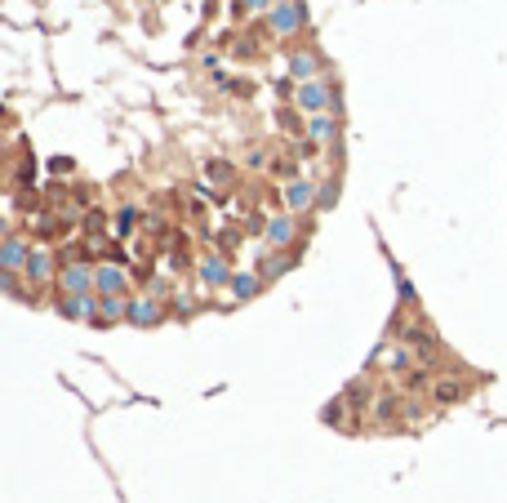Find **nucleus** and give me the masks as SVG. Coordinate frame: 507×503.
<instances>
[{"mask_svg": "<svg viewBox=\"0 0 507 503\" xmlns=\"http://www.w3.org/2000/svg\"><path fill=\"white\" fill-rule=\"evenodd\" d=\"M302 27V5L298 0H280V5L272 9V31H280V36H290V31Z\"/></svg>", "mask_w": 507, "mask_h": 503, "instance_id": "nucleus-1", "label": "nucleus"}, {"mask_svg": "<svg viewBox=\"0 0 507 503\" xmlns=\"http://www.w3.org/2000/svg\"><path fill=\"white\" fill-rule=\"evenodd\" d=\"M27 267H31V276H45V272H49V259H45V254H31Z\"/></svg>", "mask_w": 507, "mask_h": 503, "instance_id": "nucleus-10", "label": "nucleus"}, {"mask_svg": "<svg viewBox=\"0 0 507 503\" xmlns=\"http://www.w3.org/2000/svg\"><path fill=\"white\" fill-rule=\"evenodd\" d=\"M307 200H312V188H307V183H294V188H290V205H307Z\"/></svg>", "mask_w": 507, "mask_h": 503, "instance_id": "nucleus-5", "label": "nucleus"}, {"mask_svg": "<svg viewBox=\"0 0 507 503\" xmlns=\"http://www.w3.org/2000/svg\"><path fill=\"white\" fill-rule=\"evenodd\" d=\"M236 294H254V276H236Z\"/></svg>", "mask_w": 507, "mask_h": 503, "instance_id": "nucleus-12", "label": "nucleus"}, {"mask_svg": "<svg viewBox=\"0 0 507 503\" xmlns=\"http://www.w3.org/2000/svg\"><path fill=\"white\" fill-rule=\"evenodd\" d=\"M84 281H89L84 272H67V285H76V290H84Z\"/></svg>", "mask_w": 507, "mask_h": 503, "instance_id": "nucleus-13", "label": "nucleus"}, {"mask_svg": "<svg viewBox=\"0 0 507 503\" xmlns=\"http://www.w3.org/2000/svg\"><path fill=\"white\" fill-rule=\"evenodd\" d=\"M307 129H312V139H334V129H338V125L329 121V116H312V125H307Z\"/></svg>", "mask_w": 507, "mask_h": 503, "instance_id": "nucleus-4", "label": "nucleus"}, {"mask_svg": "<svg viewBox=\"0 0 507 503\" xmlns=\"http://www.w3.org/2000/svg\"><path fill=\"white\" fill-rule=\"evenodd\" d=\"M329 98H334V94H329L325 85H320V80H307V85L298 90V107H307V112H320V107L329 103Z\"/></svg>", "mask_w": 507, "mask_h": 503, "instance_id": "nucleus-2", "label": "nucleus"}, {"mask_svg": "<svg viewBox=\"0 0 507 503\" xmlns=\"http://www.w3.org/2000/svg\"><path fill=\"white\" fill-rule=\"evenodd\" d=\"M223 276H227L223 263H205V281H223Z\"/></svg>", "mask_w": 507, "mask_h": 503, "instance_id": "nucleus-11", "label": "nucleus"}, {"mask_svg": "<svg viewBox=\"0 0 507 503\" xmlns=\"http://www.w3.org/2000/svg\"><path fill=\"white\" fill-rule=\"evenodd\" d=\"M5 263H9V267H18V263H23V245H18V241H9V245H5Z\"/></svg>", "mask_w": 507, "mask_h": 503, "instance_id": "nucleus-8", "label": "nucleus"}, {"mask_svg": "<svg viewBox=\"0 0 507 503\" xmlns=\"http://www.w3.org/2000/svg\"><path fill=\"white\" fill-rule=\"evenodd\" d=\"M98 285H103V290H121V272H107L103 267V272H98Z\"/></svg>", "mask_w": 507, "mask_h": 503, "instance_id": "nucleus-7", "label": "nucleus"}, {"mask_svg": "<svg viewBox=\"0 0 507 503\" xmlns=\"http://www.w3.org/2000/svg\"><path fill=\"white\" fill-rule=\"evenodd\" d=\"M290 72H294V76H312V72H316V54H294V58H290Z\"/></svg>", "mask_w": 507, "mask_h": 503, "instance_id": "nucleus-3", "label": "nucleus"}, {"mask_svg": "<svg viewBox=\"0 0 507 503\" xmlns=\"http://www.w3.org/2000/svg\"><path fill=\"white\" fill-rule=\"evenodd\" d=\"M272 241H290V219H276L272 223Z\"/></svg>", "mask_w": 507, "mask_h": 503, "instance_id": "nucleus-9", "label": "nucleus"}, {"mask_svg": "<svg viewBox=\"0 0 507 503\" xmlns=\"http://www.w3.org/2000/svg\"><path fill=\"white\" fill-rule=\"evenodd\" d=\"M267 5V0H245V9H263Z\"/></svg>", "mask_w": 507, "mask_h": 503, "instance_id": "nucleus-14", "label": "nucleus"}, {"mask_svg": "<svg viewBox=\"0 0 507 503\" xmlns=\"http://www.w3.org/2000/svg\"><path fill=\"white\" fill-rule=\"evenodd\" d=\"M129 312H133V321H156V308L151 303H133Z\"/></svg>", "mask_w": 507, "mask_h": 503, "instance_id": "nucleus-6", "label": "nucleus"}]
</instances>
